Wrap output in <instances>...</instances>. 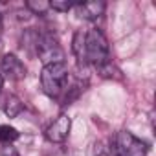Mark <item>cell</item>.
Masks as SVG:
<instances>
[{"label":"cell","instance_id":"obj_3","mask_svg":"<svg viewBox=\"0 0 156 156\" xmlns=\"http://www.w3.org/2000/svg\"><path fill=\"white\" fill-rule=\"evenodd\" d=\"M35 48L39 53V59L46 64H55V62H64V51L57 39L50 33H39L35 37Z\"/></svg>","mask_w":156,"mask_h":156},{"label":"cell","instance_id":"obj_1","mask_svg":"<svg viewBox=\"0 0 156 156\" xmlns=\"http://www.w3.org/2000/svg\"><path fill=\"white\" fill-rule=\"evenodd\" d=\"M72 48L79 66L94 64L99 68L105 62H108V42L99 30H88V31L79 30L73 35Z\"/></svg>","mask_w":156,"mask_h":156},{"label":"cell","instance_id":"obj_9","mask_svg":"<svg viewBox=\"0 0 156 156\" xmlns=\"http://www.w3.org/2000/svg\"><path fill=\"white\" fill-rule=\"evenodd\" d=\"M26 8L35 15H42L44 11L50 9V2H46V0H28Z\"/></svg>","mask_w":156,"mask_h":156},{"label":"cell","instance_id":"obj_11","mask_svg":"<svg viewBox=\"0 0 156 156\" xmlns=\"http://www.w3.org/2000/svg\"><path fill=\"white\" fill-rule=\"evenodd\" d=\"M73 6H77V2H70V0H53V2H50V8L55 11H68Z\"/></svg>","mask_w":156,"mask_h":156},{"label":"cell","instance_id":"obj_13","mask_svg":"<svg viewBox=\"0 0 156 156\" xmlns=\"http://www.w3.org/2000/svg\"><path fill=\"white\" fill-rule=\"evenodd\" d=\"M4 81H6V79H4V75H2V72H0V90H2V87H4Z\"/></svg>","mask_w":156,"mask_h":156},{"label":"cell","instance_id":"obj_15","mask_svg":"<svg viewBox=\"0 0 156 156\" xmlns=\"http://www.w3.org/2000/svg\"><path fill=\"white\" fill-rule=\"evenodd\" d=\"M98 156H108V154H107V152H103V151H101V152H99V154H98Z\"/></svg>","mask_w":156,"mask_h":156},{"label":"cell","instance_id":"obj_12","mask_svg":"<svg viewBox=\"0 0 156 156\" xmlns=\"http://www.w3.org/2000/svg\"><path fill=\"white\" fill-rule=\"evenodd\" d=\"M2 156H19V154H17V151H15L13 147H4Z\"/></svg>","mask_w":156,"mask_h":156},{"label":"cell","instance_id":"obj_2","mask_svg":"<svg viewBox=\"0 0 156 156\" xmlns=\"http://www.w3.org/2000/svg\"><path fill=\"white\" fill-rule=\"evenodd\" d=\"M66 81H68V66H66V62L46 64L42 68L41 85H42V90L48 96H51V98L61 96L64 87H66Z\"/></svg>","mask_w":156,"mask_h":156},{"label":"cell","instance_id":"obj_6","mask_svg":"<svg viewBox=\"0 0 156 156\" xmlns=\"http://www.w3.org/2000/svg\"><path fill=\"white\" fill-rule=\"evenodd\" d=\"M70 127H72V119L66 114H62L46 129V138L50 141H53V143H61V141H64L68 138Z\"/></svg>","mask_w":156,"mask_h":156},{"label":"cell","instance_id":"obj_8","mask_svg":"<svg viewBox=\"0 0 156 156\" xmlns=\"http://www.w3.org/2000/svg\"><path fill=\"white\" fill-rule=\"evenodd\" d=\"M4 112L9 116V118H17L20 112H22V103L17 96H8L6 99V105H4Z\"/></svg>","mask_w":156,"mask_h":156},{"label":"cell","instance_id":"obj_5","mask_svg":"<svg viewBox=\"0 0 156 156\" xmlns=\"http://www.w3.org/2000/svg\"><path fill=\"white\" fill-rule=\"evenodd\" d=\"M0 72H2L4 79H11V81H20L26 77L24 62L13 53H6L2 57V61H0Z\"/></svg>","mask_w":156,"mask_h":156},{"label":"cell","instance_id":"obj_7","mask_svg":"<svg viewBox=\"0 0 156 156\" xmlns=\"http://www.w3.org/2000/svg\"><path fill=\"white\" fill-rule=\"evenodd\" d=\"M77 15L85 20H98L103 13L107 4L103 0H96V2H77Z\"/></svg>","mask_w":156,"mask_h":156},{"label":"cell","instance_id":"obj_4","mask_svg":"<svg viewBox=\"0 0 156 156\" xmlns=\"http://www.w3.org/2000/svg\"><path fill=\"white\" fill-rule=\"evenodd\" d=\"M114 152L116 156H147V145L132 132L121 130L114 138Z\"/></svg>","mask_w":156,"mask_h":156},{"label":"cell","instance_id":"obj_14","mask_svg":"<svg viewBox=\"0 0 156 156\" xmlns=\"http://www.w3.org/2000/svg\"><path fill=\"white\" fill-rule=\"evenodd\" d=\"M0 35H2V15H0Z\"/></svg>","mask_w":156,"mask_h":156},{"label":"cell","instance_id":"obj_10","mask_svg":"<svg viewBox=\"0 0 156 156\" xmlns=\"http://www.w3.org/2000/svg\"><path fill=\"white\" fill-rule=\"evenodd\" d=\"M19 138L17 129L9 127V125H0V141L2 143H11Z\"/></svg>","mask_w":156,"mask_h":156}]
</instances>
